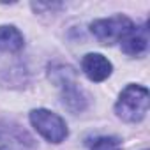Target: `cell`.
<instances>
[{"label":"cell","instance_id":"cell-3","mask_svg":"<svg viewBox=\"0 0 150 150\" xmlns=\"http://www.w3.org/2000/svg\"><path fill=\"white\" fill-rule=\"evenodd\" d=\"M30 124L50 143H62L69 136L65 120L60 115L50 110H44V108H37L30 111Z\"/></svg>","mask_w":150,"mask_h":150},{"label":"cell","instance_id":"cell-5","mask_svg":"<svg viewBox=\"0 0 150 150\" xmlns=\"http://www.w3.org/2000/svg\"><path fill=\"white\" fill-rule=\"evenodd\" d=\"M0 150H35V141L16 122H0Z\"/></svg>","mask_w":150,"mask_h":150},{"label":"cell","instance_id":"cell-1","mask_svg":"<svg viewBox=\"0 0 150 150\" xmlns=\"http://www.w3.org/2000/svg\"><path fill=\"white\" fill-rule=\"evenodd\" d=\"M50 78L62 88L60 99L62 104L71 111V113H81L87 104V94L76 81V72L69 65H53L50 67Z\"/></svg>","mask_w":150,"mask_h":150},{"label":"cell","instance_id":"cell-9","mask_svg":"<svg viewBox=\"0 0 150 150\" xmlns=\"http://www.w3.org/2000/svg\"><path fill=\"white\" fill-rule=\"evenodd\" d=\"M90 150H122V143L115 136H101L94 139Z\"/></svg>","mask_w":150,"mask_h":150},{"label":"cell","instance_id":"cell-2","mask_svg":"<svg viewBox=\"0 0 150 150\" xmlns=\"http://www.w3.org/2000/svg\"><path fill=\"white\" fill-rule=\"evenodd\" d=\"M148 104H150L148 90L141 85L131 83L120 92L118 101L115 103V113L124 122L138 124L145 118L148 111Z\"/></svg>","mask_w":150,"mask_h":150},{"label":"cell","instance_id":"cell-6","mask_svg":"<svg viewBox=\"0 0 150 150\" xmlns=\"http://www.w3.org/2000/svg\"><path fill=\"white\" fill-rule=\"evenodd\" d=\"M81 71L85 72V76L90 81L101 83V81H104L111 76L113 65L101 53H87L81 60Z\"/></svg>","mask_w":150,"mask_h":150},{"label":"cell","instance_id":"cell-7","mask_svg":"<svg viewBox=\"0 0 150 150\" xmlns=\"http://www.w3.org/2000/svg\"><path fill=\"white\" fill-rule=\"evenodd\" d=\"M122 50L131 57H139L148 48V34L145 27H134L122 41Z\"/></svg>","mask_w":150,"mask_h":150},{"label":"cell","instance_id":"cell-4","mask_svg":"<svg viewBox=\"0 0 150 150\" xmlns=\"http://www.w3.org/2000/svg\"><path fill=\"white\" fill-rule=\"evenodd\" d=\"M132 28H134V23L131 21V18H127L124 14H117V16H111V18L96 20L94 23H90L92 35L99 42H103V44L120 42Z\"/></svg>","mask_w":150,"mask_h":150},{"label":"cell","instance_id":"cell-8","mask_svg":"<svg viewBox=\"0 0 150 150\" xmlns=\"http://www.w3.org/2000/svg\"><path fill=\"white\" fill-rule=\"evenodd\" d=\"M25 46L23 34L14 25H0V50L16 53Z\"/></svg>","mask_w":150,"mask_h":150}]
</instances>
